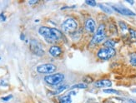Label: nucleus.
Returning a JSON list of instances; mask_svg holds the SVG:
<instances>
[{
    "label": "nucleus",
    "instance_id": "obj_1",
    "mask_svg": "<svg viewBox=\"0 0 136 103\" xmlns=\"http://www.w3.org/2000/svg\"><path fill=\"white\" fill-rule=\"evenodd\" d=\"M38 33L47 40L48 42H55L62 38V33L54 27H40Z\"/></svg>",
    "mask_w": 136,
    "mask_h": 103
},
{
    "label": "nucleus",
    "instance_id": "obj_2",
    "mask_svg": "<svg viewBox=\"0 0 136 103\" xmlns=\"http://www.w3.org/2000/svg\"><path fill=\"white\" fill-rule=\"evenodd\" d=\"M116 51L114 48H100L97 52L98 58L102 60H109L112 58L115 55Z\"/></svg>",
    "mask_w": 136,
    "mask_h": 103
},
{
    "label": "nucleus",
    "instance_id": "obj_3",
    "mask_svg": "<svg viewBox=\"0 0 136 103\" xmlns=\"http://www.w3.org/2000/svg\"><path fill=\"white\" fill-rule=\"evenodd\" d=\"M106 37L105 35V24H100L99 26L97 31L94 34V38H93L91 42L93 44H98L100 43L102 41L105 40V38Z\"/></svg>",
    "mask_w": 136,
    "mask_h": 103
},
{
    "label": "nucleus",
    "instance_id": "obj_4",
    "mask_svg": "<svg viewBox=\"0 0 136 103\" xmlns=\"http://www.w3.org/2000/svg\"><path fill=\"white\" fill-rule=\"evenodd\" d=\"M64 80V75L63 73H56L53 74V75H49L44 77V81L49 85L52 86H56L61 83Z\"/></svg>",
    "mask_w": 136,
    "mask_h": 103
},
{
    "label": "nucleus",
    "instance_id": "obj_5",
    "mask_svg": "<svg viewBox=\"0 0 136 103\" xmlns=\"http://www.w3.org/2000/svg\"><path fill=\"white\" fill-rule=\"evenodd\" d=\"M62 28L63 29V31H65L66 33H73L78 27L77 22L75 21L74 18H67L66 20H64L62 25H61Z\"/></svg>",
    "mask_w": 136,
    "mask_h": 103
},
{
    "label": "nucleus",
    "instance_id": "obj_6",
    "mask_svg": "<svg viewBox=\"0 0 136 103\" xmlns=\"http://www.w3.org/2000/svg\"><path fill=\"white\" fill-rule=\"evenodd\" d=\"M57 69L55 65L51 64V63H46V64H42L37 67V72L41 74H50L54 72Z\"/></svg>",
    "mask_w": 136,
    "mask_h": 103
},
{
    "label": "nucleus",
    "instance_id": "obj_7",
    "mask_svg": "<svg viewBox=\"0 0 136 103\" xmlns=\"http://www.w3.org/2000/svg\"><path fill=\"white\" fill-rule=\"evenodd\" d=\"M30 50L36 56L42 57L44 55V50L42 48V46L34 39L30 41Z\"/></svg>",
    "mask_w": 136,
    "mask_h": 103
},
{
    "label": "nucleus",
    "instance_id": "obj_8",
    "mask_svg": "<svg viewBox=\"0 0 136 103\" xmlns=\"http://www.w3.org/2000/svg\"><path fill=\"white\" fill-rule=\"evenodd\" d=\"M85 29H86L89 33H93L96 29L95 22L93 18H88L85 21Z\"/></svg>",
    "mask_w": 136,
    "mask_h": 103
},
{
    "label": "nucleus",
    "instance_id": "obj_9",
    "mask_svg": "<svg viewBox=\"0 0 136 103\" xmlns=\"http://www.w3.org/2000/svg\"><path fill=\"white\" fill-rule=\"evenodd\" d=\"M113 8L115 10L116 12L119 13L120 14H123V15L135 16V13L129 8H115V7H113Z\"/></svg>",
    "mask_w": 136,
    "mask_h": 103
},
{
    "label": "nucleus",
    "instance_id": "obj_10",
    "mask_svg": "<svg viewBox=\"0 0 136 103\" xmlns=\"http://www.w3.org/2000/svg\"><path fill=\"white\" fill-rule=\"evenodd\" d=\"M94 86L96 87H109L112 86V82L111 81H109L108 79H103V80L95 81Z\"/></svg>",
    "mask_w": 136,
    "mask_h": 103
},
{
    "label": "nucleus",
    "instance_id": "obj_11",
    "mask_svg": "<svg viewBox=\"0 0 136 103\" xmlns=\"http://www.w3.org/2000/svg\"><path fill=\"white\" fill-rule=\"evenodd\" d=\"M49 52L52 57L56 58V57H59L62 53V49L60 47H59V46H52V47L49 48Z\"/></svg>",
    "mask_w": 136,
    "mask_h": 103
},
{
    "label": "nucleus",
    "instance_id": "obj_12",
    "mask_svg": "<svg viewBox=\"0 0 136 103\" xmlns=\"http://www.w3.org/2000/svg\"><path fill=\"white\" fill-rule=\"evenodd\" d=\"M60 103H71L72 102V99H71L70 95H66V96H63L59 100Z\"/></svg>",
    "mask_w": 136,
    "mask_h": 103
},
{
    "label": "nucleus",
    "instance_id": "obj_13",
    "mask_svg": "<svg viewBox=\"0 0 136 103\" xmlns=\"http://www.w3.org/2000/svg\"><path fill=\"white\" fill-rule=\"evenodd\" d=\"M103 46L105 48H114V46H115V42L114 40H106L103 42Z\"/></svg>",
    "mask_w": 136,
    "mask_h": 103
},
{
    "label": "nucleus",
    "instance_id": "obj_14",
    "mask_svg": "<svg viewBox=\"0 0 136 103\" xmlns=\"http://www.w3.org/2000/svg\"><path fill=\"white\" fill-rule=\"evenodd\" d=\"M68 88H69V87H68L67 85H64V86H60L59 87H57L56 91L53 92V95H57L59 93H61V92H63V91H65L66 89H68Z\"/></svg>",
    "mask_w": 136,
    "mask_h": 103
},
{
    "label": "nucleus",
    "instance_id": "obj_15",
    "mask_svg": "<svg viewBox=\"0 0 136 103\" xmlns=\"http://www.w3.org/2000/svg\"><path fill=\"white\" fill-rule=\"evenodd\" d=\"M99 8H101L105 13H106L110 14V13H112V12H113V11H112V9L110 8H109V7H107V6L103 5V4H101V3H99Z\"/></svg>",
    "mask_w": 136,
    "mask_h": 103
},
{
    "label": "nucleus",
    "instance_id": "obj_16",
    "mask_svg": "<svg viewBox=\"0 0 136 103\" xmlns=\"http://www.w3.org/2000/svg\"><path fill=\"white\" fill-rule=\"evenodd\" d=\"M74 88H78V89H84V88H87V84L79 83V84L74 85L73 87H71V89H74Z\"/></svg>",
    "mask_w": 136,
    "mask_h": 103
},
{
    "label": "nucleus",
    "instance_id": "obj_17",
    "mask_svg": "<svg viewBox=\"0 0 136 103\" xmlns=\"http://www.w3.org/2000/svg\"><path fill=\"white\" fill-rule=\"evenodd\" d=\"M103 91L105 93H113V94H119V91H118L117 90H114V89H103Z\"/></svg>",
    "mask_w": 136,
    "mask_h": 103
},
{
    "label": "nucleus",
    "instance_id": "obj_18",
    "mask_svg": "<svg viewBox=\"0 0 136 103\" xmlns=\"http://www.w3.org/2000/svg\"><path fill=\"white\" fill-rule=\"evenodd\" d=\"M85 3H86V4H88L89 6H92V7H94L97 5V3H96L94 0H86Z\"/></svg>",
    "mask_w": 136,
    "mask_h": 103
},
{
    "label": "nucleus",
    "instance_id": "obj_19",
    "mask_svg": "<svg viewBox=\"0 0 136 103\" xmlns=\"http://www.w3.org/2000/svg\"><path fill=\"white\" fill-rule=\"evenodd\" d=\"M130 63H131V65H133L134 67H136V55H133L131 57V58H130Z\"/></svg>",
    "mask_w": 136,
    "mask_h": 103
},
{
    "label": "nucleus",
    "instance_id": "obj_20",
    "mask_svg": "<svg viewBox=\"0 0 136 103\" xmlns=\"http://www.w3.org/2000/svg\"><path fill=\"white\" fill-rule=\"evenodd\" d=\"M119 27H121V29L122 30H127V28H128L127 25L124 22H122V21H120V22L119 23Z\"/></svg>",
    "mask_w": 136,
    "mask_h": 103
},
{
    "label": "nucleus",
    "instance_id": "obj_21",
    "mask_svg": "<svg viewBox=\"0 0 136 103\" xmlns=\"http://www.w3.org/2000/svg\"><path fill=\"white\" fill-rule=\"evenodd\" d=\"M130 33L131 38L136 39V32H135V31H134L133 29H130Z\"/></svg>",
    "mask_w": 136,
    "mask_h": 103
},
{
    "label": "nucleus",
    "instance_id": "obj_22",
    "mask_svg": "<svg viewBox=\"0 0 136 103\" xmlns=\"http://www.w3.org/2000/svg\"><path fill=\"white\" fill-rule=\"evenodd\" d=\"M12 97H13V96H12V95H9V96H7V97H2L1 100H2L3 101H9Z\"/></svg>",
    "mask_w": 136,
    "mask_h": 103
},
{
    "label": "nucleus",
    "instance_id": "obj_23",
    "mask_svg": "<svg viewBox=\"0 0 136 103\" xmlns=\"http://www.w3.org/2000/svg\"><path fill=\"white\" fill-rule=\"evenodd\" d=\"M0 20L1 21H3V22H4V21L6 20V17L4 16V14H3V13L0 14Z\"/></svg>",
    "mask_w": 136,
    "mask_h": 103
},
{
    "label": "nucleus",
    "instance_id": "obj_24",
    "mask_svg": "<svg viewBox=\"0 0 136 103\" xmlns=\"http://www.w3.org/2000/svg\"><path fill=\"white\" fill-rule=\"evenodd\" d=\"M38 3V0H30L29 2H28V3H29V4H35V3Z\"/></svg>",
    "mask_w": 136,
    "mask_h": 103
},
{
    "label": "nucleus",
    "instance_id": "obj_25",
    "mask_svg": "<svg viewBox=\"0 0 136 103\" xmlns=\"http://www.w3.org/2000/svg\"><path fill=\"white\" fill-rule=\"evenodd\" d=\"M20 39H21L22 41H23L24 39H25V35H24L23 33H22V34L20 35Z\"/></svg>",
    "mask_w": 136,
    "mask_h": 103
},
{
    "label": "nucleus",
    "instance_id": "obj_26",
    "mask_svg": "<svg viewBox=\"0 0 136 103\" xmlns=\"http://www.w3.org/2000/svg\"><path fill=\"white\" fill-rule=\"evenodd\" d=\"M0 85H1V86H8V84H7V83H5L4 81H2L1 82H0Z\"/></svg>",
    "mask_w": 136,
    "mask_h": 103
},
{
    "label": "nucleus",
    "instance_id": "obj_27",
    "mask_svg": "<svg viewBox=\"0 0 136 103\" xmlns=\"http://www.w3.org/2000/svg\"><path fill=\"white\" fill-rule=\"evenodd\" d=\"M127 3H130V4H134V2L133 1H130V0H127Z\"/></svg>",
    "mask_w": 136,
    "mask_h": 103
},
{
    "label": "nucleus",
    "instance_id": "obj_28",
    "mask_svg": "<svg viewBox=\"0 0 136 103\" xmlns=\"http://www.w3.org/2000/svg\"><path fill=\"white\" fill-rule=\"evenodd\" d=\"M132 91H134V92H136V89H133V90H132Z\"/></svg>",
    "mask_w": 136,
    "mask_h": 103
},
{
    "label": "nucleus",
    "instance_id": "obj_29",
    "mask_svg": "<svg viewBox=\"0 0 136 103\" xmlns=\"http://www.w3.org/2000/svg\"><path fill=\"white\" fill-rule=\"evenodd\" d=\"M0 59H1V58H0Z\"/></svg>",
    "mask_w": 136,
    "mask_h": 103
}]
</instances>
